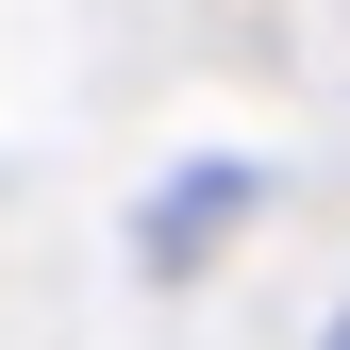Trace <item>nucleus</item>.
<instances>
[{
    "label": "nucleus",
    "instance_id": "obj_1",
    "mask_svg": "<svg viewBox=\"0 0 350 350\" xmlns=\"http://www.w3.org/2000/svg\"><path fill=\"white\" fill-rule=\"evenodd\" d=\"M234 200H250V167H184V184H167V217H150V250L184 267V250H200V234H217Z\"/></svg>",
    "mask_w": 350,
    "mask_h": 350
}]
</instances>
